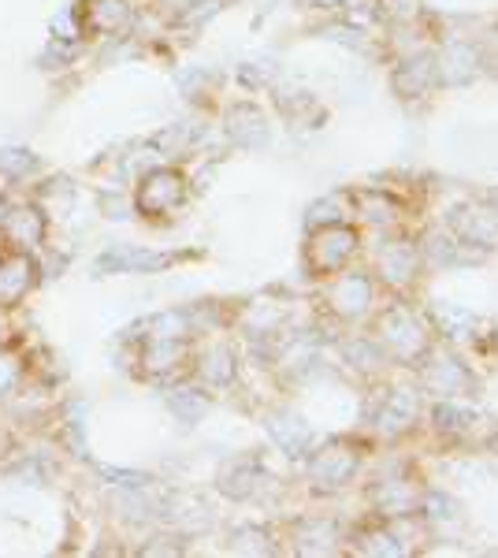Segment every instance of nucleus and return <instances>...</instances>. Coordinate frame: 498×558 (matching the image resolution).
Here are the masks:
<instances>
[{
    "label": "nucleus",
    "instance_id": "nucleus-1",
    "mask_svg": "<svg viewBox=\"0 0 498 558\" xmlns=\"http://www.w3.org/2000/svg\"><path fill=\"white\" fill-rule=\"evenodd\" d=\"M38 272V265H34L26 254H8L0 257V305H15L23 302L26 294H31L34 287V276Z\"/></svg>",
    "mask_w": 498,
    "mask_h": 558
},
{
    "label": "nucleus",
    "instance_id": "nucleus-2",
    "mask_svg": "<svg viewBox=\"0 0 498 558\" xmlns=\"http://www.w3.org/2000/svg\"><path fill=\"white\" fill-rule=\"evenodd\" d=\"M179 197H183V179H179L175 172H157V175L146 179L138 202H142V209H146V213H168Z\"/></svg>",
    "mask_w": 498,
    "mask_h": 558
},
{
    "label": "nucleus",
    "instance_id": "nucleus-3",
    "mask_svg": "<svg viewBox=\"0 0 498 558\" xmlns=\"http://www.w3.org/2000/svg\"><path fill=\"white\" fill-rule=\"evenodd\" d=\"M4 235L15 242V246H38L41 235H45V216L41 209H8L4 216Z\"/></svg>",
    "mask_w": 498,
    "mask_h": 558
},
{
    "label": "nucleus",
    "instance_id": "nucleus-4",
    "mask_svg": "<svg viewBox=\"0 0 498 558\" xmlns=\"http://www.w3.org/2000/svg\"><path fill=\"white\" fill-rule=\"evenodd\" d=\"M123 23H126V4H123V0H89V31L116 34Z\"/></svg>",
    "mask_w": 498,
    "mask_h": 558
},
{
    "label": "nucleus",
    "instance_id": "nucleus-5",
    "mask_svg": "<svg viewBox=\"0 0 498 558\" xmlns=\"http://www.w3.org/2000/svg\"><path fill=\"white\" fill-rule=\"evenodd\" d=\"M168 257H149V254H134V250H123V254H105L97 260V268H138V272H146V268H165Z\"/></svg>",
    "mask_w": 498,
    "mask_h": 558
},
{
    "label": "nucleus",
    "instance_id": "nucleus-6",
    "mask_svg": "<svg viewBox=\"0 0 498 558\" xmlns=\"http://www.w3.org/2000/svg\"><path fill=\"white\" fill-rule=\"evenodd\" d=\"M38 157L31 149H4L0 153V175H12V179H23L34 172Z\"/></svg>",
    "mask_w": 498,
    "mask_h": 558
},
{
    "label": "nucleus",
    "instance_id": "nucleus-7",
    "mask_svg": "<svg viewBox=\"0 0 498 558\" xmlns=\"http://www.w3.org/2000/svg\"><path fill=\"white\" fill-rule=\"evenodd\" d=\"M15 384H20V362L15 357H0V395L15 391Z\"/></svg>",
    "mask_w": 498,
    "mask_h": 558
},
{
    "label": "nucleus",
    "instance_id": "nucleus-8",
    "mask_svg": "<svg viewBox=\"0 0 498 558\" xmlns=\"http://www.w3.org/2000/svg\"><path fill=\"white\" fill-rule=\"evenodd\" d=\"M108 481H116V484H142V476L138 473H120V470H101Z\"/></svg>",
    "mask_w": 498,
    "mask_h": 558
},
{
    "label": "nucleus",
    "instance_id": "nucleus-9",
    "mask_svg": "<svg viewBox=\"0 0 498 558\" xmlns=\"http://www.w3.org/2000/svg\"><path fill=\"white\" fill-rule=\"evenodd\" d=\"M4 216H8V205L0 202V228H4Z\"/></svg>",
    "mask_w": 498,
    "mask_h": 558
}]
</instances>
